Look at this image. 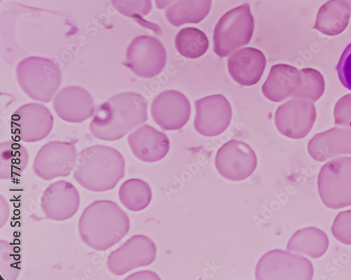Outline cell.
I'll list each match as a JSON object with an SVG mask.
<instances>
[{"label": "cell", "instance_id": "ac0fdd59", "mask_svg": "<svg viewBox=\"0 0 351 280\" xmlns=\"http://www.w3.org/2000/svg\"><path fill=\"white\" fill-rule=\"evenodd\" d=\"M128 139L132 153L144 162H158L166 157L170 149L168 136L148 125L134 131Z\"/></svg>", "mask_w": 351, "mask_h": 280}, {"label": "cell", "instance_id": "30bf717a", "mask_svg": "<svg viewBox=\"0 0 351 280\" xmlns=\"http://www.w3.org/2000/svg\"><path fill=\"white\" fill-rule=\"evenodd\" d=\"M156 255L154 241L147 236L136 235L112 252L107 266L112 274L122 276L136 268L152 265Z\"/></svg>", "mask_w": 351, "mask_h": 280}, {"label": "cell", "instance_id": "4fadbf2b", "mask_svg": "<svg viewBox=\"0 0 351 280\" xmlns=\"http://www.w3.org/2000/svg\"><path fill=\"white\" fill-rule=\"evenodd\" d=\"M316 117V109L313 102L293 99L277 109L275 123L282 135L292 139H301L309 133Z\"/></svg>", "mask_w": 351, "mask_h": 280}, {"label": "cell", "instance_id": "9a60e30c", "mask_svg": "<svg viewBox=\"0 0 351 280\" xmlns=\"http://www.w3.org/2000/svg\"><path fill=\"white\" fill-rule=\"evenodd\" d=\"M191 106L182 92L169 90L160 94L152 105L154 120L164 131L179 130L189 122Z\"/></svg>", "mask_w": 351, "mask_h": 280}, {"label": "cell", "instance_id": "1f68e13d", "mask_svg": "<svg viewBox=\"0 0 351 280\" xmlns=\"http://www.w3.org/2000/svg\"><path fill=\"white\" fill-rule=\"evenodd\" d=\"M334 117L337 125L351 129V94L343 97L337 103Z\"/></svg>", "mask_w": 351, "mask_h": 280}, {"label": "cell", "instance_id": "277c9868", "mask_svg": "<svg viewBox=\"0 0 351 280\" xmlns=\"http://www.w3.org/2000/svg\"><path fill=\"white\" fill-rule=\"evenodd\" d=\"M20 87L35 101L49 103L62 84V72L53 61L42 58H27L16 68Z\"/></svg>", "mask_w": 351, "mask_h": 280}, {"label": "cell", "instance_id": "8fae6325", "mask_svg": "<svg viewBox=\"0 0 351 280\" xmlns=\"http://www.w3.org/2000/svg\"><path fill=\"white\" fill-rule=\"evenodd\" d=\"M53 118L49 110L32 103L18 108L11 117V131L14 137L26 143L41 141L51 131Z\"/></svg>", "mask_w": 351, "mask_h": 280}, {"label": "cell", "instance_id": "cb8c5ba5", "mask_svg": "<svg viewBox=\"0 0 351 280\" xmlns=\"http://www.w3.org/2000/svg\"><path fill=\"white\" fill-rule=\"evenodd\" d=\"M212 8V0H178L165 12L167 21L175 27L198 23L206 18Z\"/></svg>", "mask_w": 351, "mask_h": 280}, {"label": "cell", "instance_id": "9c48e42d", "mask_svg": "<svg viewBox=\"0 0 351 280\" xmlns=\"http://www.w3.org/2000/svg\"><path fill=\"white\" fill-rule=\"evenodd\" d=\"M76 142H51L43 147L34 162L36 176L45 181L70 176L76 165Z\"/></svg>", "mask_w": 351, "mask_h": 280}, {"label": "cell", "instance_id": "484cf974", "mask_svg": "<svg viewBox=\"0 0 351 280\" xmlns=\"http://www.w3.org/2000/svg\"><path fill=\"white\" fill-rule=\"evenodd\" d=\"M119 194L123 205L132 212L145 209L152 200V190L149 184L138 179H130L123 183Z\"/></svg>", "mask_w": 351, "mask_h": 280}, {"label": "cell", "instance_id": "e0dca14e", "mask_svg": "<svg viewBox=\"0 0 351 280\" xmlns=\"http://www.w3.org/2000/svg\"><path fill=\"white\" fill-rule=\"evenodd\" d=\"M53 106L62 120L81 123L95 115L94 99L89 92L79 86H69L57 94Z\"/></svg>", "mask_w": 351, "mask_h": 280}, {"label": "cell", "instance_id": "8d00e7d4", "mask_svg": "<svg viewBox=\"0 0 351 280\" xmlns=\"http://www.w3.org/2000/svg\"><path fill=\"white\" fill-rule=\"evenodd\" d=\"M343 1L348 5L351 12V0H343Z\"/></svg>", "mask_w": 351, "mask_h": 280}, {"label": "cell", "instance_id": "d590c367", "mask_svg": "<svg viewBox=\"0 0 351 280\" xmlns=\"http://www.w3.org/2000/svg\"><path fill=\"white\" fill-rule=\"evenodd\" d=\"M178 1V0H155L156 8L159 10L165 9Z\"/></svg>", "mask_w": 351, "mask_h": 280}, {"label": "cell", "instance_id": "2e32d148", "mask_svg": "<svg viewBox=\"0 0 351 280\" xmlns=\"http://www.w3.org/2000/svg\"><path fill=\"white\" fill-rule=\"evenodd\" d=\"M80 205V195L70 182L61 180L50 184L41 198V208L50 220L63 221L71 218Z\"/></svg>", "mask_w": 351, "mask_h": 280}, {"label": "cell", "instance_id": "836d02e7", "mask_svg": "<svg viewBox=\"0 0 351 280\" xmlns=\"http://www.w3.org/2000/svg\"><path fill=\"white\" fill-rule=\"evenodd\" d=\"M0 205H1V209H0V227L3 228L7 222L8 221L10 214V207L9 203L7 200L1 195L0 197Z\"/></svg>", "mask_w": 351, "mask_h": 280}, {"label": "cell", "instance_id": "f546056e", "mask_svg": "<svg viewBox=\"0 0 351 280\" xmlns=\"http://www.w3.org/2000/svg\"><path fill=\"white\" fill-rule=\"evenodd\" d=\"M114 8L123 15L132 18L139 23L145 21L144 16H147L153 8L152 0H110Z\"/></svg>", "mask_w": 351, "mask_h": 280}, {"label": "cell", "instance_id": "5bb4252c", "mask_svg": "<svg viewBox=\"0 0 351 280\" xmlns=\"http://www.w3.org/2000/svg\"><path fill=\"white\" fill-rule=\"evenodd\" d=\"M196 116L194 127L204 136H216L229 127L232 108L228 100L221 94L213 95L195 102Z\"/></svg>", "mask_w": 351, "mask_h": 280}, {"label": "cell", "instance_id": "f1b7e54d", "mask_svg": "<svg viewBox=\"0 0 351 280\" xmlns=\"http://www.w3.org/2000/svg\"><path fill=\"white\" fill-rule=\"evenodd\" d=\"M19 249L12 242L0 240V271L6 279H16L21 272Z\"/></svg>", "mask_w": 351, "mask_h": 280}, {"label": "cell", "instance_id": "5b68a950", "mask_svg": "<svg viewBox=\"0 0 351 280\" xmlns=\"http://www.w3.org/2000/svg\"><path fill=\"white\" fill-rule=\"evenodd\" d=\"M254 30V20L250 5L245 3L226 13L214 31V51L225 58L233 51L248 44Z\"/></svg>", "mask_w": 351, "mask_h": 280}, {"label": "cell", "instance_id": "8992f818", "mask_svg": "<svg viewBox=\"0 0 351 280\" xmlns=\"http://www.w3.org/2000/svg\"><path fill=\"white\" fill-rule=\"evenodd\" d=\"M317 188L326 207L339 209L351 206V157H338L322 167Z\"/></svg>", "mask_w": 351, "mask_h": 280}, {"label": "cell", "instance_id": "ffe728a7", "mask_svg": "<svg viewBox=\"0 0 351 280\" xmlns=\"http://www.w3.org/2000/svg\"><path fill=\"white\" fill-rule=\"evenodd\" d=\"M308 151L313 160L320 162L351 154V129L335 127L315 134L308 143Z\"/></svg>", "mask_w": 351, "mask_h": 280}, {"label": "cell", "instance_id": "ba28073f", "mask_svg": "<svg viewBox=\"0 0 351 280\" xmlns=\"http://www.w3.org/2000/svg\"><path fill=\"white\" fill-rule=\"evenodd\" d=\"M167 63V51L156 38L136 37L129 45L123 64L140 77L153 78L158 75Z\"/></svg>", "mask_w": 351, "mask_h": 280}, {"label": "cell", "instance_id": "52a82bcc", "mask_svg": "<svg viewBox=\"0 0 351 280\" xmlns=\"http://www.w3.org/2000/svg\"><path fill=\"white\" fill-rule=\"evenodd\" d=\"M313 273V266L308 259L278 249L263 255L256 268L258 280H311Z\"/></svg>", "mask_w": 351, "mask_h": 280}, {"label": "cell", "instance_id": "4dcf8cb0", "mask_svg": "<svg viewBox=\"0 0 351 280\" xmlns=\"http://www.w3.org/2000/svg\"><path fill=\"white\" fill-rule=\"evenodd\" d=\"M331 231L338 241L346 245H351V210L338 214Z\"/></svg>", "mask_w": 351, "mask_h": 280}, {"label": "cell", "instance_id": "7a4b0ae2", "mask_svg": "<svg viewBox=\"0 0 351 280\" xmlns=\"http://www.w3.org/2000/svg\"><path fill=\"white\" fill-rule=\"evenodd\" d=\"M126 212L110 201H97L82 212L78 222L81 240L88 246L106 251L119 243L129 233Z\"/></svg>", "mask_w": 351, "mask_h": 280}, {"label": "cell", "instance_id": "44dd1931", "mask_svg": "<svg viewBox=\"0 0 351 280\" xmlns=\"http://www.w3.org/2000/svg\"><path fill=\"white\" fill-rule=\"evenodd\" d=\"M301 81L300 71L291 66L277 64L270 71L262 87L265 97L274 102H281L293 96Z\"/></svg>", "mask_w": 351, "mask_h": 280}, {"label": "cell", "instance_id": "6da1fadb", "mask_svg": "<svg viewBox=\"0 0 351 280\" xmlns=\"http://www.w3.org/2000/svg\"><path fill=\"white\" fill-rule=\"evenodd\" d=\"M147 101L138 93L117 94L97 108L90 131L103 141H118L147 121Z\"/></svg>", "mask_w": 351, "mask_h": 280}, {"label": "cell", "instance_id": "7402d4cb", "mask_svg": "<svg viewBox=\"0 0 351 280\" xmlns=\"http://www.w3.org/2000/svg\"><path fill=\"white\" fill-rule=\"evenodd\" d=\"M350 13L343 0H330L319 8L314 29L326 36L340 35L346 29Z\"/></svg>", "mask_w": 351, "mask_h": 280}, {"label": "cell", "instance_id": "e575fe53", "mask_svg": "<svg viewBox=\"0 0 351 280\" xmlns=\"http://www.w3.org/2000/svg\"><path fill=\"white\" fill-rule=\"evenodd\" d=\"M160 277L152 271H141L129 275L125 279H159Z\"/></svg>", "mask_w": 351, "mask_h": 280}, {"label": "cell", "instance_id": "3957f363", "mask_svg": "<svg viewBox=\"0 0 351 280\" xmlns=\"http://www.w3.org/2000/svg\"><path fill=\"white\" fill-rule=\"evenodd\" d=\"M125 160L118 150L91 146L77 155L73 177L86 190L105 192L113 189L125 177Z\"/></svg>", "mask_w": 351, "mask_h": 280}, {"label": "cell", "instance_id": "4316f807", "mask_svg": "<svg viewBox=\"0 0 351 280\" xmlns=\"http://www.w3.org/2000/svg\"><path fill=\"white\" fill-rule=\"evenodd\" d=\"M175 46L183 57L198 59L209 48V40L206 34L195 27H186L175 38Z\"/></svg>", "mask_w": 351, "mask_h": 280}, {"label": "cell", "instance_id": "d6986e66", "mask_svg": "<svg viewBox=\"0 0 351 280\" xmlns=\"http://www.w3.org/2000/svg\"><path fill=\"white\" fill-rule=\"evenodd\" d=\"M267 66L265 55L253 47L241 49L232 54L228 68L232 78L243 86L256 85Z\"/></svg>", "mask_w": 351, "mask_h": 280}, {"label": "cell", "instance_id": "603a6c76", "mask_svg": "<svg viewBox=\"0 0 351 280\" xmlns=\"http://www.w3.org/2000/svg\"><path fill=\"white\" fill-rule=\"evenodd\" d=\"M329 244L328 236L323 231L309 227L298 231L291 238L287 251L316 259L326 253Z\"/></svg>", "mask_w": 351, "mask_h": 280}, {"label": "cell", "instance_id": "d4e9b609", "mask_svg": "<svg viewBox=\"0 0 351 280\" xmlns=\"http://www.w3.org/2000/svg\"><path fill=\"white\" fill-rule=\"evenodd\" d=\"M29 154L25 147L18 142L0 144V178L9 180L20 176L28 164Z\"/></svg>", "mask_w": 351, "mask_h": 280}, {"label": "cell", "instance_id": "7c38bea8", "mask_svg": "<svg viewBox=\"0 0 351 280\" xmlns=\"http://www.w3.org/2000/svg\"><path fill=\"white\" fill-rule=\"evenodd\" d=\"M215 166L225 179L240 181L249 178L255 171L257 158L255 152L246 143L230 140L218 151Z\"/></svg>", "mask_w": 351, "mask_h": 280}, {"label": "cell", "instance_id": "d6a6232c", "mask_svg": "<svg viewBox=\"0 0 351 280\" xmlns=\"http://www.w3.org/2000/svg\"><path fill=\"white\" fill-rule=\"evenodd\" d=\"M336 70L342 85L351 91V43L344 49Z\"/></svg>", "mask_w": 351, "mask_h": 280}, {"label": "cell", "instance_id": "83f0119b", "mask_svg": "<svg viewBox=\"0 0 351 280\" xmlns=\"http://www.w3.org/2000/svg\"><path fill=\"white\" fill-rule=\"evenodd\" d=\"M300 71L301 74L300 86L291 97L313 103L317 101L325 92L326 83L323 75L312 68H304Z\"/></svg>", "mask_w": 351, "mask_h": 280}]
</instances>
